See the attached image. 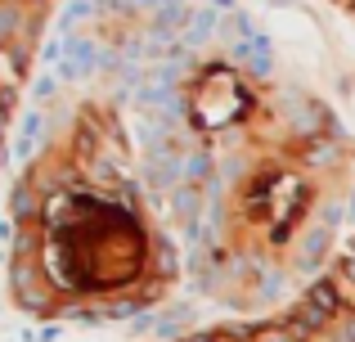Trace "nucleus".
Here are the masks:
<instances>
[{
    "label": "nucleus",
    "instance_id": "obj_1",
    "mask_svg": "<svg viewBox=\"0 0 355 342\" xmlns=\"http://www.w3.org/2000/svg\"><path fill=\"white\" fill-rule=\"evenodd\" d=\"M333 5H338V9H342L347 18H355V0H333Z\"/></svg>",
    "mask_w": 355,
    "mask_h": 342
}]
</instances>
